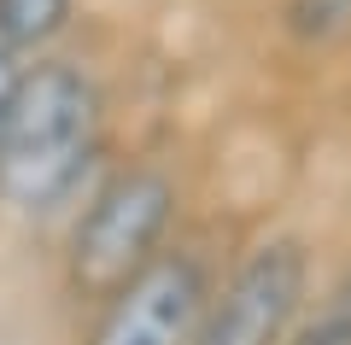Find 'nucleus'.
<instances>
[{"mask_svg": "<svg viewBox=\"0 0 351 345\" xmlns=\"http://www.w3.org/2000/svg\"><path fill=\"white\" fill-rule=\"evenodd\" d=\"M287 345H351V275L316 298V310L304 316V328Z\"/></svg>", "mask_w": 351, "mask_h": 345, "instance_id": "nucleus-7", "label": "nucleus"}, {"mask_svg": "<svg viewBox=\"0 0 351 345\" xmlns=\"http://www.w3.org/2000/svg\"><path fill=\"white\" fill-rule=\"evenodd\" d=\"M106 152V94L76 59H36L18 76L0 135V205L41 222L94 193Z\"/></svg>", "mask_w": 351, "mask_h": 345, "instance_id": "nucleus-1", "label": "nucleus"}, {"mask_svg": "<svg viewBox=\"0 0 351 345\" xmlns=\"http://www.w3.org/2000/svg\"><path fill=\"white\" fill-rule=\"evenodd\" d=\"M76 0H0V41L24 59V53H47L53 41L71 29Z\"/></svg>", "mask_w": 351, "mask_h": 345, "instance_id": "nucleus-6", "label": "nucleus"}, {"mask_svg": "<svg viewBox=\"0 0 351 345\" xmlns=\"http://www.w3.org/2000/svg\"><path fill=\"white\" fill-rule=\"evenodd\" d=\"M276 24L299 53H339L351 47V0H281Z\"/></svg>", "mask_w": 351, "mask_h": 345, "instance_id": "nucleus-5", "label": "nucleus"}, {"mask_svg": "<svg viewBox=\"0 0 351 345\" xmlns=\"http://www.w3.org/2000/svg\"><path fill=\"white\" fill-rule=\"evenodd\" d=\"M18 76H24V64H18V53L6 47V41H0V135H6V111H12Z\"/></svg>", "mask_w": 351, "mask_h": 345, "instance_id": "nucleus-8", "label": "nucleus"}, {"mask_svg": "<svg viewBox=\"0 0 351 345\" xmlns=\"http://www.w3.org/2000/svg\"><path fill=\"white\" fill-rule=\"evenodd\" d=\"M217 275L223 270H211L199 246H164L135 281L94 305L82 345H193Z\"/></svg>", "mask_w": 351, "mask_h": 345, "instance_id": "nucleus-4", "label": "nucleus"}, {"mask_svg": "<svg viewBox=\"0 0 351 345\" xmlns=\"http://www.w3.org/2000/svg\"><path fill=\"white\" fill-rule=\"evenodd\" d=\"M176 205H182V187L164 164H123L100 176L64 235V293L88 310L106 305L170 246Z\"/></svg>", "mask_w": 351, "mask_h": 345, "instance_id": "nucleus-2", "label": "nucleus"}, {"mask_svg": "<svg viewBox=\"0 0 351 345\" xmlns=\"http://www.w3.org/2000/svg\"><path fill=\"white\" fill-rule=\"evenodd\" d=\"M316 252L304 235H263L217 275L193 345H287L316 310Z\"/></svg>", "mask_w": 351, "mask_h": 345, "instance_id": "nucleus-3", "label": "nucleus"}]
</instances>
